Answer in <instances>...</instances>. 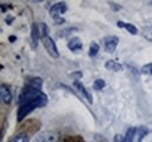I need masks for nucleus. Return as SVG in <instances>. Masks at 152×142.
Returning <instances> with one entry per match:
<instances>
[{"label":"nucleus","instance_id":"4be33fe9","mask_svg":"<svg viewBox=\"0 0 152 142\" xmlns=\"http://www.w3.org/2000/svg\"><path fill=\"white\" fill-rule=\"evenodd\" d=\"M124 140H125V136H122L118 134L115 136V142H124Z\"/></svg>","mask_w":152,"mask_h":142},{"label":"nucleus","instance_id":"39448f33","mask_svg":"<svg viewBox=\"0 0 152 142\" xmlns=\"http://www.w3.org/2000/svg\"><path fill=\"white\" fill-rule=\"evenodd\" d=\"M66 11H67V4L62 1V2H57L55 5H53L50 11H49V13H50L52 18L55 20V19L61 18L62 14L66 13Z\"/></svg>","mask_w":152,"mask_h":142},{"label":"nucleus","instance_id":"0eeeda50","mask_svg":"<svg viewBox=\"0 0 152 142\" xmlns=\"http://www.w3.org/2000/svg\"><path fill=\"white\" fill-rule=\"evenodd\" d=\"M67 46H68V49H69L70 51H74V53H77V51L82 50V48H83L82 40H81L80 37H77V36H74V37L69 38Z\"/></svg>","mask_w":152,"mask_h":142},{"label":"nucleus","instance_id":"5701e85b","mask_svg":"<svg viewBox=\"0 0 152 142\" xmlns=\"http://www.w3.org/2000/svg\"><path fill=\"white\" fill-rule=\"evenodd\" d=\"M109 6L114 9V11H118V9H121V6H118L117 4H115V2H109Z\"/></svg>","mask_w":152,"mask_h":142},{"label":"nucleus","instance_id":"412c9836","mask_svg":"<svg viewBox=\"0 0 152 142\" xmlns=\"http://www.w3.org/2000/svg\"><path fill=\"white\" fill-rule=\"evenodd\" d=\"M38 142H53V141H52V140H49L47 135H42V136L38 140Z\"/></svg>","mask_w":152,"mask_h":142},{"label":"nucleus","instance_id":"1a4fd4ad","mask_svg":"<svg viewBox=\"0 0 152 142\" xmlns=\"http://www.w3.org/2000/svg\"><path fill=\"white\" fill-rule=\"evenodd\" d=\"M74 86L77 88V90L83 94V97L90 103V104H93V97H91V94L88 92V90L86 89V86L82 84V82H80V80H75L74 82Z\"/></svg>","mask_w":152,"mask_h":142},{"label":"nucleus","instance_id":"a878e982","mask_svg":"<svg viewBox=\"0 0 152 142\" xmlns=\"http://www.w3.org/2000/svg\"><path fill=\"white\" fill-rule=\"evenodd\" d=\"M150 4H152V1H151V2H150Z\"/></svg>","mask_w":152,"mask_h":142},{"label":"nucleus","instance_id":"f3484780","mask_svg":"<svg viewBox=\"0 0 152 142\" xmlns=\"http://www.w3.org/2000/svg\"><path fill=\"white\" fill-rule=\"evenodd\" d=\"M140 73L146 75V76L152 75V62L148 63V64H145V65H143V67L140 68Z\"/></svg>","mask_w":152,"mask_h":142},{"label":"nucleus","instance_id":"a211bd4d","mask_svg":"<svg viewBox=\"0 0 152 142\" xmlns=\"http://www.w3.org/2000/svg\"><path fill=\"white\" fill-rule=\"evenodd\" d=\"M93 88H94L95 90H103L104 88H105V82H104L103 79L98 78V79H96L95 82H94Z\"/></svg>","mask_w":152,"mask_h":142},{"label":"nucleus","instance_id":"2eb2a0df","mask_svg":"<svg viewBox=\"0 0 152 142\" xmlns=\"http://www.w3.org/2000/svg\"><path fill=\"white\" fill-rule=\"evenodd\" d=\"M142 35L148 41L152 42V26H145L142 28Z\"/></svg>","mask_w":152,"mask_h":142},{"label":"nucleus","instance_id":"6ab92c4d","mask_svg":"<svg viewBox=\"0 0 152 142\" xmlns=\"http://www.w3.org/2000/svg\"><path fill=\"white\" fill-rule=\"evenodd\" d=\"M40 34H41V38L48 36V27H47V25H46L45 22L41 23V30H40Z\"/></svg>","mask_w":152,"mask_h":142},{"label":"nucleus","instance_id":"9d476101","mask_svg":"<svg viewBox=\"0 0 152 142\" xmlns=\"http://www.w3.org/2000/svg\"><path fill=\"white\" fill-rule=\"evenodd\" d=\"M117 26L121 27V28H124L128 30V33H130L131 35H137L138 34V29L137 27L132 25V23H128V22H123V21H118L117 22Z\"/></svg>","mask_w":152,"mask_h":142},{"label":"nucleus","instance_id":"393cba45","mask_svg":"<svg viewBox=\"0 0 152 142\" xmlns=\"http://www.w3.org/2000/svg\"><path fill=\"white\" fill-rule=\"evenodd\" d=\"M10 42H14V41H17V36H10Z\"/></svg>","mask_w":152,"mask_h":142},{"label":"nucleus","instance_id":"4468645a","mask_svg":"<svg viewBox=\"0 0 152 142\" xmlns=\"http://www.w3.org/2000/svg\"><path fill=\"white\" fill-rule=\"evenodd\" d=\"M148 132H149V130H148V128H146V127H144V126L136 128V134H137V136H138V142L143 141V139L148 135Z\"/></svg>","mask_w":152,"mask_h":142},{"label":"nucleus","instance_id":"423d86ee","mask_svg":"<svg viewBox=\"0 0 152 142\" xmlns=\"http://www.w3.org/2000/svg\"><path fill=\"white\" fill-rule=\"evenodd\" d=\"M41 37L40 34V28H39L38 23L33 22L31 26V42H32V48H37L39 44V40Z\"/></svg>","mask_w":152,"mask_h":142},{"label":"nucleus","instance_id":"dca6fc26","mask_svg":"<svg viewBox=\"0 0 152 142\" xmlns=\"http://www.w3.org/2000/svg\"><path fill=\"white\" fill-rule=\"evenodd\" d=\"M98 51H99V44L97 42H95V41H93L90 43V47H89V56L94 57V56H96L98 54Z\"/></svg>","mask_w":152,"mask_h":142},{"label":"nucleus","instance_id":"b1692460","mask_svg":"<svg viewBox=\"0 0 152 142\" xmlns=\"http://www.w3.org/2000/svg\"><path fill=\"white\" fill-rule=\"evenodd\" d=\"M55 21H56V25H60V23H62V22H64V20L62 18H58V19H55Z\"/></svg>","mask_w":152,"mask_h":142},{"label":"nucleus","instance_id":"20e7f679","mask_svg":"<svg viewBox=\"0 0 152 142\" xmlns=\"http://www.w3.org/2000/svg\"><path fill=\"white\" fill-rule=\"evenodd\" d=\"M118 42H119V38L115 35H109L105 36L103 38V44H104V49L105 51L109 54L115 53L117 46H118Z\"/></svg>","mask_w":152,"mask_h":142},{"label":"nucleus","instance_id":"aec40b11","mask_svg":"<svg viewBox=\"0 0 152 142\" xmlns=\"http://www.w3.org/2000/svg\"><path fill=\"white\" fill-rule=\"evenodd\" d=\"M70 76L76 79V80H78V79H81L82 78V76H83V73L81 72V71H76V72H73V73H70Z\"/></svg>","mask_w":152,"mask_h":142},{"label":"nucleus","instance_id":"f8f14e48","mask_svg":"<svg viewBox=\"0 0 152 142\" xmlns=\"http://www.w3.org/2000/svg\"><path fill=\"white\" fill-rule=\"evenodd\" d=\"M74 32H78V28H76V27H69V28H66V29L58 32V33H57V36L61 37V38H63V37L70 36Z\"/></svg>","mask_w":152,"mask_h":142},{"label":"nucleus","instance_id":"f03ea898","mask_svg":"<svg viewBox=\"0 0 152 142\" xmlns=\"http://www.w3.org/2000/svg\"><path fill=\"white\" fill-rule=\"evenodd\" d=\"M41 93H42L41 89H38V88H35V86H33V85L26 83L25 88L22 89L21 93H20L18 103H19L20 105H22V104H25V103H28V101H31V100L38 98Z\"/></svg>","mask_w":152,"mask_h":142},{"label":"nucleus","instance_id":"9b49d317","mask_svg":"<svg viewBox=\"0 0 152 142\" xmlns=\"http://www.w3.org/2000/svg\"><path fill=\"white\" fill-rule=\"evenodd\" d=\"M104 67H105V69L115 71V72H118V71L123 70V65H122L121 63H118V62L114 61V59H109V61H107L105 64H104Z\"/></svg>","mask_w":152,"mask_h":142},{"label":"nucleus","instance_id":"7ed1b4c3","mask_svg":"<svg viewBox=\"0 0 152 142\" xmlns=\"http://www.w3.org/2000/svg\"><path fill=\"white\" fill-rule=\"evenodd\" d=\"M42 44H43L46 51L53 58H58L60 57V53H58V49L56 47V43L54 42V40L50 36L43 37L42 38Z\"/></svg>","mask_w":152,"mask_h":142},{"label":"nucleus","instance_id":"6e6552de","mask_svg":"<svg viewBox=\"0 0 152 142\" xmlns=\"http://www.w3.org/2000/svg\"><path fill=\"white\" fill-rule=\"evenodd\" d=\"M0 96H1V100L5 103V104H10L12 101V92L8 85H5V84H1V89H0Z\"/></svg>","mask_w":152,"mask_h":142},{"label":"nucleus","instance_id":"f257e3e1","mask_svg":"<svg viewBox=\"0 0 152 142\" xmlns=\"http://www.w3.org/2000/svg\"><path fill=\"white\" fill-rule=\"evenodd\" d=\"M48 103V98H47V94H45L43 92L39 96L38 98L28 101V103H25L22 105H20L19 109H18V121L21 122L29 113H32L33 111H35L37 108H40V107H43L47 105Z\"/></svg>","mask_w":152,"mask_h":142},{"label":"nucleus","instance_id":"ddd939ff","mask_svg":"<svg viewBox=\"0 0 152 142\" xmlns=\"http://www.w3.org/2000/svg\"><path fill=\"white\" fill-rule=\"evenodd\" d=\"M8 142H29V135L26 133H20L14 138H12Z\"/></svg>","mask_w":152,"mask_h":142}]
</instances>
